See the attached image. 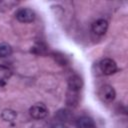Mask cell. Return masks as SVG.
Here are the masks:
<instances>
[{"mask_svg": "<svg viewBox=\"0 0 128 128\" xmlns=\"http://www.w3.org/2000/svg\"><path fill=\"white\" fill-rule=\"evenodd\" d=\"M15 17L19 22L31 23L36 18V13L31 8H20L16 11Z\"/></svg>", "mask_w": 128, "mask_h": 128, "instance_id": "obj_1", "label": "cell"}, {"mask_svg": "<svg viewBox=\"0 0 128 128\" xmlns=\"http://www.w3.org/2000/svg\"><path fill=\"white\" fill-rule=\"evenodd\" d=\"M29 114L31 115L32 118H34L36 120H40V119L45 118L48 115V108L46 107L45 104L38 102L30 107Z\"/></svg>", "mask_w": 128, "mask_h": 128, "instance_id": "obj_2", "label": "cell"}, {"mask_svg": "<svg viewBox=\"0 0 128 128\" xmlns=\"http://www.w3.org/2000/svg\"><path fill=\"white\" fill-rule=\"evenodd\" d=\"M98 95H99L100 99L103 102L111 103L115 99V97H116V91H115V89L111 85L106 84V85H103L100 88V90L98 92Z\"/></svg>", "mask_w": 128, "mask_h": 128, "instance_id": "obj_3", "label": "cell"}, {"mask_svg": "<svg viewBox=\"0 0 128 128\" xmlns=\"http://www.w3.org/2000/svg\"><path fill=\"white\" fill-rule=\"evenodd\" d=\"M100 69L105 75H112L118 70V67H117L116 62L113 59L104 58L100 62Z\"/></svg>", "mask_w": 128, "mask_h": 128, "instance_id": "obj_4", "label": "cell"}, {"mask_svg": "<svg viewBox=\"0 0 128 128\" xmlns=\"http://www.w3.org/2000/svg\"><path fill=\"white\" fill-rule=\"evenodd\" d=\"M91 29H92V32L97 35V36H102L104 35L106 32H107V29H108V22L106 19H103V18H100L96 21L93 22L92 26H91Z\"/></svg>", "mask_w": 128, "mask_h": 128, "instance_id": "obj_5", "label": "cell"}, {"mask_svg": "<svg viewBox=\"0 0 128 128\" xmlns=\"http://www.w3.org/2000/svg\"><path fill=\"white\" fill-rule=\"evenodd\" d=\"M83 87V80L82 78L77 75H71L68 79V90L75 91V92H80Z\"/></svg>", "mask_w": 128, "mask_h": 128, "instance_id": "obj_6", "label": "cell"}, {"mask_svg": "<svg viewBox=\"0 0 128 128\" xmlns=\"http://www.w3.org/2000/svg\"><path fill=\"white\" fill-rule=\"evenodd\" d=\"M75 124L77 128H93L94 120L88 116H81L76 120Z\"/></svg>", "mask_w": 128, "mask_h": 128, "instance_id": "obj_7", "label": "cell"}, {"mask_svg": "<svg viewBox=\"0 0 128 128\" xmlns=\"http://www.w3.org/2000/svg\"><path fill=\"white\" fill-rule=\"evenodd\" d=\"M79 93L80 92H75V91H71V90H68L67 91L66 103H67L68 106H70V107H76L78 105L79 99H80Z\"/></svg>", "mask_w": 128, "mask_h": 128, "instance_id": "obj_8", "label": "cell"}, {"mask_svg": "<svg viewBox=\"0 0 128 128\" xmlns=\"http://www.w3.org/2000/svg\"><path fill=\"white\" fill-rule=\"evenodd\" d=\"M55 117L60 122H70L71 119L73 118V114L67 109H60L55 114Z\"/></svg>", "mask_w": 128, "mask_h": 128, "instance_id": "obj_9", "label": "cell"}, {"mask_svg": "<svg viewBox=\"0 0 128 128\" xmlns=\"http://www.w3.org/2000/svg\"><path fill=\"white\" fill-rule=\"evenodd\" d=\"M12 76V71L5 65H0V86L4 85L5 82Z\"/></svg>", "mask_w": 128, "mask_h": 128, "instance_id": "obj_10", "label": "cell"}, {"mask_svg": "<svg viewBox=\"0 0 128 128\" xmlns=\"http://www.w3.org/2000/svg\"><path fill=\"white\" fill-rule=\"evenodd\" d=\"M1 117L5 122H13L17 117V113L12 109H4L1 113Z\"/></svg>", "mask_w": 128, "mask_h": 128, "instance_id": "obj_11", "label": "cell"}, {"mask_svg": "<svg viewBox=\"0 0 128 128\" xmlns=\"http://www.w3.org/2000/svg\"><path fill=\"white\" fill-rule=\"evenodd\" d=\"M12 47L7 43H0V57H7L11 55Z\"/></svg>", "mask_w": 128, "mask_h": 128, "instance_id": "obj_12", "label": "cell"}, {"mask_svg": "<svg viewBox=\"0 0 128 128\" xmlns=\"http://www.w3.org/2000/svg\"><path fill=\"white\" fill-rule=\"evenodd\" d=\"M51 128H68V127L63 123H55L51 126Z\"/></svg>", "mask_w": 128, "mask_h": 128, "instance_id": "obj_13", "label": "cell"}]
</instances>
